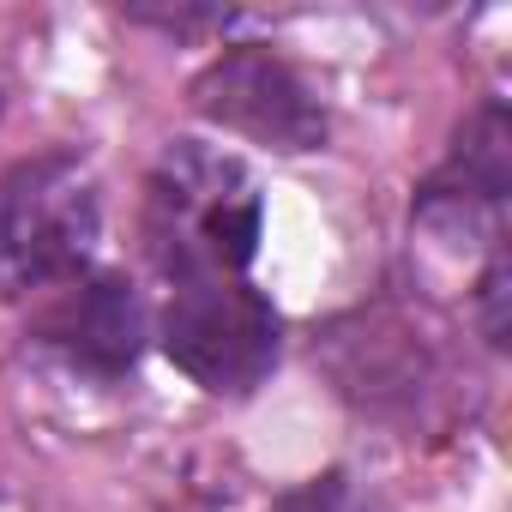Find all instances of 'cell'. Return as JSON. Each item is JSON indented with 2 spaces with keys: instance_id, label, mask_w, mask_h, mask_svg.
Wrapping results in <instances>:
<instances>
[{
  "instance_id": "1",
  "label": "cell",
  "mask_w": 512,
  "mask_h": 512,
  "mask_svg": "<svg viewBox=\"0 0 512 512\" xmlns=\"http://www.w3.org/2000/svg\"><path fill=\"white\" fill-rule=\"evenodd\" d=\"M145 241L169 284L241 278L260 253V193L211 145H169L145 193Z\"/></svg>"
},
{
  "instance_id": "2",
  "label": "cell",
  "mask_w": 512,
  "mask_h": 512,
  "mask_svg": "<svg viewBox=\"0 0 512 512\" xmlns=\"http://www.w3.org/2000/svg\"><path fill=\"white\" fill-rule=\"evenodd\" d=\"M103 235L97 181L79 157L43 151L0 175V296L67 290L85 278Z\"/></svg>"
},
{
  "instance_id": "3",
  "label": "cell",
  "mask_w": 512,
  "mask_h": 512,
  "mask_svg": "<svg viewBox=\"0 0 512 512\" xmlns=\"http://www.w3.org/2000/svg\"><path fill=\"white\" fill-rule=\"evenodd\" d=\"M278 344H284V326L272 302L241 278L175 284L163 308V350L205 392H253L272 374Z\"/></svg>"
},
{
  "instance_id": "4",
  "label": "cell",
  "mask_w": 512,
  "mask_h": 512,
  "mask_svg": "<svg viewBox=\"0 0 512 512\" xmlns=\"http://www.w3.org/2000/svg\"><path fill=\"white\" fill-rule=\"evenodd\" d=\"M193 109L253 145H272V151H320L326 145V109H320L314 85L272 49L217 55L193 79Z\"/></svg>"
},
{
  "instance_id": "5",
  "label": "cell",
  "mask_w": 512,
  "mask_h": 512,
  "mask_svg": "<svg viewBox=\"0 0 512 512\" xmlns=\"http://www.w3.org/2000/svg\"><path fill=\"white\" fill-rule=\"evenodd\" d=\"M37 338L61 350L73 368L127 374L145 350V302L127 278H79L43 308Z\"/></svg>"
},
{
  "instance_id": "6",
  "label": "cell",
  "mask_w": 512,
  "mask_h": 512,
  "mask_svg": "<svg viewBox=\"0 0 512 512\" xmlns=\"http://www.w3.org/2000/svg\"><path fill=\"white\" fill-rule=\"evenodd\" d=\"M272 512H386V506H380V494H374L368 482H356V476H344V470H326V476L290 488Z\"/></svg>"
}]
</instances>
